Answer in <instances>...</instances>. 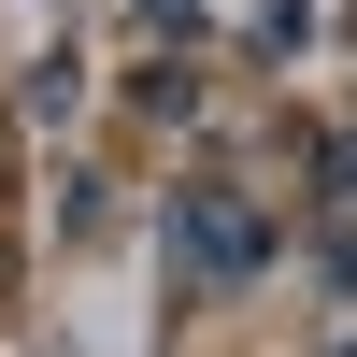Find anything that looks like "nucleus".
Masks as SVG:
<instances>
[{"label": "nucleus", "mask_w": 357, "mask_h": 357, "mask_svg": "<svg viewBox=\"0 0 357 357\" xmlns=\"http://www.w3.org/2000/svg\"><path fill=\"white\" fill-rule=\"evenodd\" d=\"M172 229H186V272H200V286H229V272H257V257H272V229H257L229 186H186V215H172Z\"/></svg>", "instance_id": "obj_1"}]
</instances>
